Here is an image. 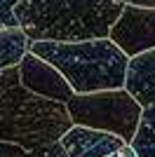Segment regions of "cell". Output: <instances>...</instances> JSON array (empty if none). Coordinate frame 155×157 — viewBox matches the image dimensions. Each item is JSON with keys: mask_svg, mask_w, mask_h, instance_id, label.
I'll return each instance as SVG.
<instances>
[{"mask_svg": "<svg viewBox=\"0 0 155 157\" xmlns=\"http://www.w3.org/2000/svg\"><path fill=\"white\" fill-rule=\"evenodd\" d=\"M122 10V0H21L14 19L28 42H87L108 38Z\"/></svg>", "mask_w": 155, "mask_h": 157, "instance_id": "6da1fadb", "label": "cell"}, {"mask_svg": "<svg viewBox=\"0 0 155 157\" xmlns=\"http://www.w3.org/2000/svg\"><path fill=\"white\" fill-rule=\"evenodd\" d=\"M28 52L57 68L73 94L125 89L129 59L113 40L87 42H28Z\"/></svg>", "mask_w": 155, "mask_h": 157, "instance_id": "7a4b0ae2", "label": "cell"}, {"mask_svg": "<svg viewBox=\"0 0 155 157\" xmlns=\"http://www.w3.org/2000/svg\"><path fill=\"white\" fill-rule=\"evenodd\" d=\"M73 127L64 103L35 96L24 87H14L0 96V143L19 145L26 152L59 143Z\"/></svg>", "mask_w": 155, "mask_h": 157, "instance_id": "3957f363", "label": "cell"}, {"mask_svg": "<svg viewBox=\"0 0 155 157\" xmlns=\"http://www.w3.org/2000/svg\"><path fill=\"white\" fill-rule=\"evenodd\" d=\"M66 110L73 127L97 129L132 143L143 108L127 89H113L97 94H73V98L66 103Z\"/></svg>", "mask_w": 155, "mask_h": 157, "instance_id": "277c9868", "label": "cell"}, {"mask_svg": "<svg viewBox=\"0 0 155 157\" xmlns=\"http://www.w3.org/2000/svg\"><path fill=\"white\" fill-rule=\"evenodd\" d=\"M108 40H113L129 61L155 49V10L125 5L120 19L110 28Z\"/></svg>", "mask_w": 155, "mask_h": 157, "instance_id": "5b68a950", "label": "cell"}, {"mask_svg": "<svg viewBox=\"0 0 155 157\" xmlns=\"http://www.w3.org/2000/svg\"><path fill=\"white\" fill-rule=\"evenodd\" d=\"M19 75H21V87L28 89L31 94H35V96H42L47 101H57V103H64V105L73 98V89L68 87L64 75L31 52H26L21 56Z\"/></svg>", "mask_w": 155, "mask_h": 157, "instance_id": "8992f818", "label": "cell"}, {"mask_svg": "<svg viewBox=\"0 0 155 157\" xmlns=\"http://www.w3.org/2000/svg\"><path fill=\"white\" fill-rule=\"evenodd\" d=\"M68 157H108L127 145L122 138L87 127H71L59 141Z\"/></svg>", "mask_w": 155, "mask_h": 157, "instance_id": "52a82bcc", "label": "cell"}, {"mask_svg": "<svg viewBox=\"0 0 155 157\" xmlns=\"http://www.w3.org/2000/svg\"><path fill=\"white\" fill-rule=\"evenodd\" d=\"M125 89L141 103V108L155 105V49L129 61Z\"/></svg>", "mask_w": 155, "mask_h": 157, "instance_id": "ba28073f", "label": "cell"}, {"mask_svg": "<svg viewBox=\"0 0 155 157\" xmlns=\"http://www.w3.org/2000/svg\"><path fill=\"white\" fill-rule=\"evenodd\" d=\"M28 52V38L21 28H2L0 31V71L10 66H19L21 56Z\"/></svg>", "mask_w": 155, "mask_h": 157, "instance_id": "9c48e42d", "label": "cell"}, {"mask_svg": "<svg viewBox=\"0 0 155 157\" xmlns=\"http://www.w3.org/2000/svg\"><path fill=\"white\" fill-rule=\"evenodd\" d=\"M129 145L134 148L136 157H155V105L143 108L139 129Z\"/></svg>", "mask_w": 155, "mask_h": 157, "instance_id": "30bf717a", "label": "cell"}, {"mask_svg": "<svg viewBox=\"0 0 155 157\" xmlns=\"http://www.w3.org/2000/svg\"><path fill=\"white\" fill-rule=\"evenodd\" d=\"M21 85V75H19V66H10L0 71V96L7 94L10 89Z\"/></svg>", "mask_w": 155, "mask_h": 157, "instance_id": "8fae6325", "label": "cell"}, {"mask_svg": "<svg viewBox=\"0 0 155 157\" xmlns=\"http://www.w3.org/2000/svg\"><path fill=\"white\" fill-rule=\"evenodd\" d=\"M21 0H0V26L2 28H19L14 19V7Z\"/></svg>", "mask_w": 155, "mask_h": 157, "instance_id": "7c38bea8", "label": "cell"}, {"mask_svg": "<svg viewBox=\"0 0 155 157\" xmlns=\"http://www.w3.org/2000/svg\"><path fill=\"white\" fill-rule=\"evenodd\" d=\"M26 157H68V155H66V150L61 148V143H50V145H42V148L31 150Z\"/></svg>", "mask_w": 155, "mask_h": 157, "instance_id": "4fadbf2b", "label": "cell"}, {"mask_svg": "<svg viewBox=\"0 0 155 157\" xmlns=\"http://www.w3.org/2000/svg\"><path fill=\"white\" fill-rule=\"evenodd\" d=\"M28 152L19 145H10V143H0V157H26Z\"/></svg>", "mask_w": 155, "mask_h": 157, "instance_id": "5bb4252c", "label": "cell"}, {"mask_svg": "<svg viewBox=\"0 0 155 157\" xmlns=\"http://www.w3.org/2000/svg\"><path fill=\"white\" fill-rule=\"evenodd\" d=\"M108 157H136V152H134V148L127 143V145H122L117 152H113V155H108Z\"/></svg>", "mask_w": 155, "mask_h": 157, "instance_id": "9a60e30c", "label": "cell"}, {"mask_svg": "<svg viewBox=\"0 0 155 157\" xmlns=\"http://www.w3.org/2000/svg\"><path fill=\"white\" fill-rule=\"evenodd\" d=\"M127 5H134V7H148V10H155V0H127Z\"/></svg>", "mask_w": 155, "mask_h": 157, "instance_id": "2e32d148", "label": "cell"}, {"mask_svg": "<svg viewBox=\"0 0 155 157\" xmlns=\"http://www.w3.org/2000/svg\"><path fill=\"white\" fill-rule=\"evenodd\" d=\"M122 2H125V5H127V0H122Z\"/></svg>", "mask_w": 155, "mask_h": 157, "instance_id": "e0dca14e", "label": "cell"}, {"mask_svg": "<svg viewBox=\"0 0 155 157\" xmlns=\"http://www.w3.org/2000/svg\"><path fill=\"white\" fill-rule=\"evenodd\" d=\"M0 31H2V26H0Z\"/></svg>", "mask_w": 155, "mask_h": 157, "instance_id": "ac0fdd59", "label": "cell"}]
</instances>
